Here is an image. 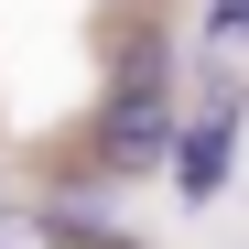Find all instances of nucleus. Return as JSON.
Wrapping results in <instances>:
<instances>
[{
	"label": "nucleus",
	"mask_w": 249,
	"mask_h": 249,
	"mask_svg": "<svg viewBox=\"0 0 249 249\" xmlns=\"http://www.w3.org/2000/svg\"><path fill=\"white\" fill-rule=\"evenodd\" d=\"M98 249H108V238H98Z\"/></svg>",
	"instance_id": "obj_4"
},
{
	"label": "nucleus",
	"mask_w": 249,
	"mask_h": 249,
	"mask_svg": "<svg viewBox=\"0 0 249 249\" xmlns=\"http://www.w3.org/2000/svg\"><path fill=\"white\" fill-rule=\"evenodd\" d=\"M238 174V87L217 76L195 119H174V195L184 206H217V184Z\"/></svg>",
	"instance_id": "obj_1"
},
{
	"label": "nucleus",
	"mask_w": 249,
	"mask_h": 249,
	"mask_svg": "<svg viewBox=\"0 0 249 249\" xmlns=\"http://www.w3.org/2000/svg\"><path fill=\"white\" fill-rule=\"evenodd\" d=\"M98 162H108V174H162V162H174V108H162V87H119L108 98Z\"/></svg>",
	"instance_id": "obj_2"
},
{
	"label": "nucleus",
	"mask_w": 249,
	"mask_h": 249,
	"mask_svg": "<svg viewBox=\"0 0 249 249\" xmlns=\"http://www.w3.org/2000/svg\"><path fill=\"white\" fill-rule=\"evenodd\" d=\"M206 22H217V44H249V0H206Z\"/></svg>",
	"instance_id": "obj_3"
}]
</instances>
